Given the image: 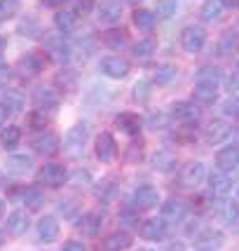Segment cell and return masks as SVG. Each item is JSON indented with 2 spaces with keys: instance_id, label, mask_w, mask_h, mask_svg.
Wrapping results in <instances>:
<instances>
[{
  "instance_id": "17",
  "label": "cell",
  "mask_w": 239,
  "mask_h": 251,
  "mask_svg": "<svg viewBox=\"0 0 239 251\" xmlns=\"http://www.w3.org/2000/svg\"><path fill=\"white\" fill-rule=\"evenodd\" d=\"M101 226H103L101 214H96V211H89V214H85V216L80 219L77 230H80L85 237H96L98 232H101Z\"/></svg>"
},
{
  "instance_id": "60",
  "label": "cell",
  "mask_w": 239,
  "mask_h": 251,
  "mask_svg": "<svg viewBox=\"0 0 239 251\" xmlns=\"http://www.w3.org/2000/svg\"><path fill=\"white\" fill-rule=\"evenodd\" d=\"M237 73H239V61H237Z\"/></svg>"
},
{
  "instance_id": "24",
  "label": "cell",
  "mask_w": 239,
  "mask_h": 251,
  "mask_svg": "<svg viewBox=\"0 0 239 251\" xmlns=\"http://www.w3.org/2000/svg\"><path fill=\"white\" fill-rule=\"evenodd\" d=\"M0 103L10 110V113H22L26 99H24V94L22 92H17V89H5V92H2V99H0Z\"/></svg>"
},
{
  "instance_id": "5",
  "label": "cell",
  "mask_w": 239,
  "mask_h": 251,
  "mask_svg": "<svg viewBox=\"0 0 239 251\" xmlns=\"http://www.w3.org/2000/svg\"><path fill=\"white\" fill-rule=\"evenodd\" d=\"M31 146H33V151L40 155H54L61 148V139L56 136L54 131H40L38 136H33Z\"/></svg>"
},
{
  "instance_id": "38",
  "label": "cell",
  "mask_w": 239,
  "mask_h": 251,
  "mask_svg": "<svg viewBox=\"0 0 239 251\" xmlns=\"http://www.w3.org/2000/svg\"><path fill=\"white\" fill-rule=\"evenodd\" d=\"M155 52V40H141L134 45V56L136 59H148Z\"/></svg>"
},
{
  "instance_id": "8",
  "label": "cell",
  "mask_w": 239,
  "mask_h": 251,
  "mask_svg": "<svg viewBox=\"0 0 239 251\" xmlns=\"http://www.w3.org/2000/svg\"><path fill=\"white\" fill-rule=\"evenodd\" d=\"M171 115L178 122L195 125L199 120V108H197V103H190V101H176L174 106H171Z\"/></svg>"
},
{
  "instance_id": "2",
  "label": "cell",
  "mask_w": 239,
  "mask_h": 251,
  "mask_svg": "<svg viewBox=\"0 0 239 251\" xmlns=\"http://www.w3.org/2000/svg\"><path fill=\"white\" fill-rule=\"evenodd\" d=\"M204 43H207V33H204L202 26H185L183 33H181V47H183L188 54L202 52Z\"/></svg>"
},
{
  "instance_id": "51",
  "label": "cell",
  "mask_w": 239,
  "mask_h": 251,
  "mask_svg": "<svg viewBox=\"0 0 239 251\" xmlns=\"http://www.w3.org/2000/svg\"><path fill=\"white\" fill-rule=\"evenodd\" d=\"M40 2H43L45 7H52V10H56V7H61V5H64L66 0H40Z\"/></svg>"
},
{
  "instance_id": "43",
  "label": "cell",
  "mask_w": 239,
  "mask_h": 251,
  "mask_svg": "<svg viewBox=\"0 0 239 251\" xmlns=\"http://www.w3.org/2000/svg\"><path fill=\"white\" fill-rule=\"evenodd\" d=\"M148 127L150 129H164L167 127V118H164V113H150L148 115Z\"/></svg>"
},
{
  "instance_id": "10",
  "label": "cell",
  "mask_w": 239,
  "mask_h": 251,
  "mask_svg": "<svg viewBox=\"0 0 239 251\" xmlns=\"http://www.w3.org/2000/svg\"><path fill=\"white\" fill-rule=\"evenodd\" d=\"M118 153V143L113 139V134L108 131H101L96 139V157L101 162H113V157Z\"/></svg>"
},
{
  "instance_id": "30",
  "label": "cell",
  "mask_w": 239,
  "mask_h": 251,
  "mask_svg": "<svg viewBox=\"0 0 239 251\" xmlns=\"http://www.w3.org/2000/svg\"><path fill=\"white\" fill-rule=\"evenodd\" d=\"M199 14H202V19L207 24L218 22V19L223 17V5H220V0H207V2L202 5Z\"/></svg>"
},
{
  "instance_id": "25",
  "label": "cell",
  "mask_w": 239,
  "mask_h": 251,
  "mask_svg": "<svg viewBox=\"0 0 239 251\" xmlns=\"http://www.w3.org/2000/svg\"><path fill=\"white\" fill-rule=\"evenodd\" d=\"M129 247H131V237L127 232H113V235L106 237L103 244H101L103 251H124V249H129Z\"/></svg>"
},
{
  "instance_id": "6",
  "label": "cell",
  "mask_w": 239,
  "mask_h": 251,
  "mask_svg": "<svg viewBox=\"0 0 239 251\" xmlns=\"http://www.w3.org/2000/svg\"><path fill=\"white\" fill-rule=\"evenodd\" d=\"M101 73L113 77V80H122V77H127V73H129V61L122 59V56H106L101 61Z\"/></svg>"
},
{
  "instance_id": "12",
  "label": "cell",
  "mask_w": 239,
  "mask_h": 251,
  "mask_svg": "<svg viewBox=\"0 0 239 251\" xmlns=\"http://www.w3.org/2000/svg\"><path fill=\"white\" fill-rule=\"evenodd\" d=\"M195 82L199 85V87L218 89V85L223 82V71H220L218 66H204V68H199V71H197Z\"/></svg>"
},
{
  "instance_id": "48",
  "label": "cell",
  "mask_w": 239,
  "mask_h": 251,
  "mask_svg": "<svg viewBox=\"0 0 239 251\" xmlns=\"http://www.w3.org/2000/svg\"><path fill=\"white\" fill-rule=\"evenodd\" d=\"M148 94H150V92H148V82H139V85L134 87V97L139 99V101H145Z\"/></svg>"
},
{
  "instance_id": "49",
  "label": "cell",
  "mask_w": 239,
  "mask_h": 251,
  "mask_svg": "<svg viewBox=\"0 0 239 251\" xmlns=\"http://www.w3.org/2000/svg\"><path fill=\"white\" fill-rule=\"evenodd\" d=\"M12 77V71H10V66H5V64H0V85H7V80Z\"/></svg>"
},
{
  "instance_id": "3",
  "label": "cell",
  "mask_w": 239,
  "mask_h": 251,
  "mask_svg": "<svg viewBox=\"0 0 239 251\" xmlns=\"http://www.w3.org/2000/svg\"><path fill=\"white\" fill-rule=\"evenodd\" d=\"M157 202H160V193L152 186H139L131 193V207L139 211H148V209L157 207Z\"/></svg>"
},
{
  "instance_id": "22",
  "label": "cell",
  "mask_w": 239,
  "mask_h": 251,
  "mask_svg": "<svg viewBox=\"0 0 239 251\" xmlns=\"http://www.w3.org/2000/svg\"><path fill=\"white\" fill-rule=\"evenodd\" d=\"M33 101H35V106H38V108L49 110V108H56V106H59V94H56L54 89L40 87V89H35Z\"/></svg>"
},
{
  "instance_id": "45",
  "label": "cell",
  "mask_w": 239,
  "mask_h": 251,
  "mask_svg": "<svg viewBox=\"0 0 239 251\" xmlns=\"http://www.w3.org/2000/svg\"><path fill=\"white\" fill-rule=\"evenodd\" d=\"M94 10V0H75V14H92Z\"/></svg>"
},
{
  "instance_id": "11",
  "label": "cell",
  "mask_w": 239,
  "mask_h": 251,
  "mask_svg": "<svg viewBox=\"0 0 239 251\" xmlns=\"http://www.w3.org/2000/svg\"><path fill=\"white\" fill-rule=\"evenodd\" d=\"M17 68H19V73H22L24 77L38 75V73H40V71L45 68V56L31 52V54H26V56H22V59H19Z\"/></svg>"
},
{
  "instance_id": "52",
  "label": "cell",
  "mask_w": 239,
  "mask_h": 251,
  "mask_svg": "<svg viewBox=\"0 0 239 251\" xmlns=\"http://www.w3.org/2000/svg\"><path fill=\"white\" fill-rule=\"evenodd\" d=\"M223 7H230V10H237L239 7V0H220Z\"/></svg>"
},
{
  "instance_id": "4",
  "label": "cell",
  "mask_w": 239,
  "mask_h": 251,
  "mask_svg": "<svg viewBox=\"0 0 239 251\" xmlns=\"http://www.w3.org/2000/svg\"><path fill=\"white\" fill-rule=\"evenodd\" d=\"M66 178H68V172H66L61 164H56V162L43 164V169L38 172V181H40V183H45V186H49V188L64 186Z\"/></svg>"
},
{
  "instance_id": "37",
  "label": "cell",
  "mask_w": 239,
  "mask_h": 251,
  "mask_svg": "<svg viewBox=\"0 0 239 251\" xmlns=\"http://www.w3.org/2000/svg\"><path fill=\"white\" fill-rule=\"evenodd\" d=\"M195 101L197 103H214V101H216V89L214 87H199V85H197L195 87Z\"/></svg>"
},
{
  "instance_id": "41",
  "label": "cell",
  "mask_w": 239,
  "mask_h": 251,
  "mask_svg": "<svg viewBox=\"0 0 239 251\" xmlns=\"http://www.w3.org/2000/svg\"><path fill=\"white\" fill-rule=\"evenodd\" d=\"M223 115H228V118H239V99L237 97H228L223 101Z\"/></svg>"
},
{
  "instance_id": "50",
  "label": "cell",
  "mask_w": 239,
  "mask_h": 251,
  "mask_svg": "<svg viewBox=\"0 0 239 251\" xmlns=\"http://www.w3.org/2000/svg\"><path fill=\"white\" fill-rule=\"evenodd\" d=\"M61 251H87V249H85L82 242H68V244H64V249Z\"/></svg>"
},
{
  "instance_id": "26",
  "label": "cell",
  "mask_w": 239,
  "mask_h": 251,
  "mask_svg": "<svg viewBox=\"0 0 239 251\" xmlns=\"http://www.w3.org/2000/svg\"><path fill=\"white\" fill-rule=\"evenodd\" d=\"M216 50L220 56H228V54H232V52H237L239 50V33L237 31H225L220 35Z\"/></svg>"
},
{
  "instance_id": "36",
  "label": "cell",
  "mask_w": 239,
  "mask_h": 251,
  "mask_svg": "<svg viewBox=\"0 0 239 251\" xmlns=\"http://www.w3.org/2000/svg\"><path fill=\"white\" fill-rule=\"evenodd\" d=\"M103 43L108 45V47H113V50H120V47H124L127 45V33L122 31V28H113V31H108L106 35H103Z\"/></svg>"
},
{
  "instance_id": "42",
  "label": "cell",
  "mask_w": 239,
  "mask_h": 251,
  "mask_svg": "<svg viewBox=\"0 0 239 251\" xmlns=\"http://www.w3.org/2000/svg\"><path fill=\"white\" fill-rule=\"evenodd\" d=\"M75 211H77V204L73 200H61V202H59V214H64L66 219H73Z\"/></svg>"
},
{
  "instance_id": "7",
  "label": "cell",
  "mask_w": 239,
  "mask_h": 251,
  "mask_svg": "<svg viewBox=\"0 0 239 251\" xmlns=\"http://www.w3.org/2000/svg\"><path fill=\"white\" fill-rule=\"evenodd\" d=\"M230 131H232V129H230L228 122L214 120V122H209L207 127H204V141H207L209 146H218V143L228 141Z\"/></svg>"
},
{
  "instance_id": "19",
  "label": "cell",
  "mask_w": 239,
  "mask_h": 251,
  "mask_svg": "<svg viewBox=\"0 0 239 251\" xmlns=\"http://www.w3.org/2000/svg\"><path fill=\"white\" fill-rule=\"evenodd\" d=\"M122 17V2L120 0H103L98 7V19L103 24H115Z\"/></svg>"
},
{
  "instance_id": "44",
  "label": "cell",
  "mask_w": 239,
  "mask_h": 251,
  "mask_svg": "<svg viewBox=\"0 0 239 251\" xmlns=\"http://www.w3.org/2000/svg\"><path fill=\"white\" fill-rule=\"evenodd\" d=\"M71 181H73L75 186H87L89 181H92V176H89V172L77 169V172H73V174H71Z\"/></svg>"
},
{
  "instance_id": "34",
  "label": "cell",
  "mask_w": 239,
  "mask_h": 251,
  "mask_svg": "<svg viewBox=\"0 0 239 251\" xmlns=\"http://www.w3.org/2000/svg\"><path fill=\"white\" fill-rule=\"evenodd\" d=\"M134 26L141 31H150L155 26V14L150 10H136L134 12Z\"/></svg>"
},
{
  "instance_id": "58",
  "label": "cell",
  "mask_w": 239,
  "mask_h": 251,
  "mask_svg": "<svg viewBox=\"0 0 239 251\" xmlns=\"http://www.w3.org/2000/svg\"><path fill=\"white\" fill-rule=\"evenodd\" d=\"M0 244H2V232H0Z\"/></svg>"
},
{
  "instance_id": "32",
  "label": "cell",
  "mask_w": 239,
  "mask_h": 251,
  "mask_svg": "<svg viewBox=\"0 0 239 251\" xmlns=\"http://www.w3.org/2000/svg\"><path fill=\"white\" fill-rule=\"evenodd\" d=\"M75 24H77V14H75V12H59V14H54V26L61 33L75 31Z\"/></svg>"
},
{
  "instance_id": "47",
  "label": "cell",
  "mask_w": 239,
  "mask_h": 251,
  "mask_svg": "<svg viewBox=\"0 0 239 251\" xmlns=\"http://www.w3.org/2000/svg\"><path fill=\"white\" fill-rule=\"evenodd\" d=\"M14 10H17V0H0V14L2 17H10Z\"/></svg>"
},
{
  "instance_id": "31",
  "label": "cell",
  "mask_w": 239,
  "mask_h": 251,
  "mask_svg": "<svg viewBox=\"0 0 239 251\" xmlns=\"http://www.w3.org/2000/svg\"><path fill=\"white\" fill-rule=\"evenodd\" d=\"M19 141H22V129H19V127L12 125V127L0 131V143H2L5 151H14V148L19 146Z\"/></svg>"
},
{
  "instance_id": "29",
  "label": "cell",
  "mask_w": 239,
  "mask_h": 251,
  "mask_svg": "<svg viewBox=\"0 0 239 251\" xmlns=\"http://www.w3.org/2000/svg\"><path fill=\"white\" fill-rule=\"evenodd\" d=\"M150 164L157 172H169L176 164V155L171 153V151H157V153L150 157Z\"/></svg>"
},
{
  "instance_id": "27",
  "label": "cell",
  "mask_w": 239,
  "mask_h": 251,
  "mask_svg": "<svg viewBox=\"0 0 239 251\" xmlns=\"http://www.w3.org/2000/svg\"><path fill=\"white\" fill-rule=\"evenodd\" d=\"M115 125L124 134H139V129H141V120L134 113H120L118 118H115Z\"/></svg>"
},
{
  "instance_id": "55",
  "label": "cell",
  "mask_w": 239,
  "mask_h": 251,
  "mask_svg": "<svg viewBox=\"0 0 239 251\" xmlns=\"http://www.w3.org/2000/svg\"><path fill=\"white\" fill-rule=\"evenodd\" d=\"M5 45H7V43H5V38H0V54L5 52Z\"/></svg>"
},
{
  "instance_id": "20",
  "label": "cell",
  "mask_w": 239,
  "mask_h": 251,
  "mask_svg": "<svg viewBox=\"0 0 239 251\" xmlns=\"http://www.w3.org/2000/svg\"><path fill=\"white\" fill-rule=\"evenodd\" d=\"M38 237L43 242H54L59 237V221L54 216H45V219L38 221Z\"/></svg>"
},
{
  "instance_id": "15",
  "label": "cell",
  "mask_w": 239,
  "mask_h": 251,
  "mask_svg": "<svg viewBox=\"0 0 239 251\" xmlns=\"http://www.w3.org/2000/svg\"><path fill=\"white\" fill-rule=\"evenodd\" d=\"M164 235H167V221L164 219H148L141 226V237L143 240L157 242V240H162Z\"/></svg>"
},
{
  "instance_id": "9",
  "label": "cell",
  "mask_w": 239,
  "mask_h": 251,
  "mask_svg": "<svg viewBox=\"0 0 239 251\" xmlns=\"http://www.w3.org/2000/svg\"><path fill=\"white\" fill-rule=\"evenodd\" d=\"M204 176H207L204 162H190V164H185L183 172H181V183L188 188H195L204 181Z\"/></svg>"
},
{
  "instance_id": "59",
  "label": "cell",
  "mask_w": 239,
  "mask_h": 251,
  "mask_svg": "<svg viewBox=\"0 0 239 251\" xmlns=\"http://www.w3.org/2000/svg\"><path fill=\"white\" fill-rule=\"evenodd\" d=\"M139 251H152V249H139Z\"/></svg>"
},
{
  "instance_id": "33",
  "label": "cell",
  "mask_w": 239,
  "mask_h": 251,
  "mask_svg": "<svg viewBox=\"0 0 239 251\" xmlns=\"http://www.w3.org/2000/svg\"><path fill=\"white\" fill-rule=\"evenodd\" d=\"M176 75H178L176 66L162 64V66H157V71H155V82H157V85H169V82L176 80Z\"/></svg>"
},
{
  "instance_id": "21",
  "label": "cell",
  "mask_w": 239,
  "mask_h": 251,
  "mask_svg": "<svg viewBox=\"0 0 239 251\" xmlns=\"http://www.w3.org/2000/svg\"><path fill=\"white\" fill-rule=\"evenodd\" d=\"M185 211H188V207H185L183 200H176V197H171V200H167L162 204V219L169 223V221H181L185 216Z\"/></svg>"
},
{
  "instance_id": "13",
  "label": "cell",
  "mask_w": 239,
  "mask_h": 251,
  "mask_svg": "<svg viewBox=\"0 0 239 251\" xmlns=\"http://www.w3.org/2000/svg\"><path fill=\"white\" fill-rule=\"evenodd\" d=\"M31 221H28V214L24 209H14L10 216H7V232L14 235V237H22L24 232L28 230Z\"/></svg>"
},
{
  "instance_id": "53",
  "label": "cell",
  "mask_w": 239,
  "mask_h": 251,
  "mask_svg": "<svg viewBox=\"0 0 239 251\" xmlns=\"http://www.w3.org/2000/svg\"><path fill=\"white\" fill-rule=\"evenodd\" d=\"M122 223H124V226H136V223H134V216H131V214H122Z\"/></svg>"
},
{
  "instance_id": "1",
  "label": "cell",
  "mask_w": 239,
  "mask_h": 251,
  "mask_svg": "<svg viewBox=\"0 0 239 251\" xmlns=\"http://www.w3.org/2000/svg\"><path fill=\"white\" fill-rule=\"evenodd\" d=\"M87 139H89V125L87 122H80L75 127H71L68 134L64 139V151L68 157H80L85 153V146H87Z\"/></svg>"
},
{
  "instance_id": "54",
  "label": "cell",
  "mask_w": 239,
  "mask_h": 251,
  "mask_svg": "<svg viewBox=\"0 0 239 251\" xmlns=\"http://www.w3.org/2000/svg\"><path fill=\"white\" fill-rule=\"evenodd\" d=\"M5 120H7V108H5V106L0 103V127L5 125Z\"/></svg>"
},
{
  "instance_id": "35",
  "label": "cell",
  "mask_w": 239,
  "mask_h": 251,
  "mask_svg": "<svg viewBox=\"0 0 239 251\" xmlns=\"http://www.w3.org/2000/svg\"><path fill=\"white\" fill-rule=\"evenodd\" d=\"M22 202L28 209H40L43 207V202H45V195L40 193V190H35V188H28V190H24Z\"/></svg>"
},
{
  "instance_id": "39",
  "label": "cell",
  "mask_w": 239,
  "mask_h": 251,
  "mask_svg": "<svg viewBox=\"0 0 239 251\" xmlns=\"http://www.w3.org/2000/svg\"><path fill=\"white\" fill-rule=\"evenodd\" d=\"M113 195H115V183H113V178H103V181L96 186V197L98 200H110Z\"/></svg>"
},
{
  "instance_id": "56",
  "label": "cell",
  "mask_w": 239,
  "mask_h": 251,
  "mask_svg": "<svg viewBox=\"0 0 239 251\" xmlns=\"http://www.w3.org/2000/svg\"><path fill=\"white\" fill-rule=\"evenodd\" d=\"M2 214H5V202L0 200V219H2Z\"/></svg>"
},
{
  "instance_id": "16",
  "label": "cell",
  "mask_w": 239,
  "mask_h": 251,
  "mask_svg": "<svg viewBox=\"0 0 239 251\" xmlns=\"http://www.w3.org/2000/svg\"><path fill=\"white\" fill-rule=\"evenodd\" d=\"M209 188H211V193L216 197H225L232 190V178L228 176V172H214V174L209 176Z\"/></svg>"
},
{
  "instance_id": "14",
  "label": "cell",
  "mask_w": 239,
  "mask_h": 251,
  "mask_svg": "<svg viewBox=\"0 0 239 251\" xmlns=\"http://www.w3.org/2000/svg\"><path fill=\"white\" fill-rule=\"evenodd\" d=\"M216 162L223 172L237 169L239 167V146H225L216 153Z\"/></svg>"
},
{
  "instance_id": "40",
  "label": "cell",
  "mask_w": 239,
  "mask_h": 251,
  "mask_svg": "<svg viewBox=\"0 0 239 251\" xmlns=\"http://www.w3.org/2000/svg\"><path fill=\"white\" fill-rule=\"evenodd\" d=\"M176 7H178L176 0H157V14L162 19H169L171 14H176Z\"/></svg>"
},
{
  "instance_id": "46",
  "label": "cell",
  "mask_w": 239,
  "mask_h": 251,
  "mask_svg": "<svg viewBox=\"0 0 239 251\" xmlns=\"http://www.w3.org/2000/svg\"><path fill=\"white\" fill-rule=\"evenodd\" d=\"M28 125H31L33 129H43L45 125H47L45 113H31V115H28Z\"/></svg>"
},
{
  "instance_id": "57",
  "label": "cell",
  "mask_w": 239,
  "mask_h": 251,
  "mask_svg": "<svg viewBox=\"0 0 239 251\" xmlns=\"http://www.w3.org/2000/svg\"><path fill=\"white\" fill-rule=\"evenodd\" d=\"M131 5H139V2H143V0H129Z\"/></svg>"
},
{
  "instance_id": "28",
  "label": "cell",
  "mask_w": 239,
  "mask_h": 251,
  "mask_svg": "<svg viewBox=\"0 0 239 251\" xmlns=\"http://www.w3.org/2000/svg\"><path fill=\"white\" fill-rule=\"evenodd\" d=\"M5 164H7V172L12 174H26L33 167V157L31 155H10Z\"/></svg>"
},
{
  "instance_id": "18",
  "label": "cell",
  "mask_w": 239,
  "mask_h": 251,
  "mask_svg": "<svg viewBox=\"0 0 239 251\" xmlns=\"http://www.w3.org/2000/svg\"><path fill=\"white\" fill-rule=\"evenodd\" d=\"M218 216H220V221H223L225 226H230V228L239 226V204L235 200H223V202L218 204Z\"/></svg>"
},
{
  "instance_id": "23",
  "label": "cell",
  "mask_w": 239,
  "mask_h": 251,
  "mask_svg": "<svg viewBox=\"0 0 239 251\" xmlns=\"http://www.w3.org/2000/svg\"><path fill=\"white\" fill-rule=\"evenodd\" d=\"M47 52L54 56L56 61H68V59H71V45L64 40V35L49 38V40H47Z\"/></svg>"
}]
</instances>
